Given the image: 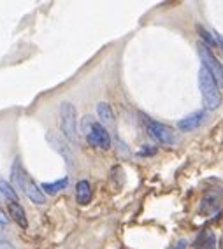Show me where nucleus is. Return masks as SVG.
Returning a JSON list of instances; mask_svg holds the SVG:
<instances>
[{"label":"nucleus","instance_id":"2eb2a0df","mask_svg":"<svg viewBox=\"0 0 223 249\" xmlns=\"http://www.w3.org/2000/svg\"><path fill=\"white\" fill-rule=\"evenodd\" d=\"M0 192L4 193V196L7 200L18 202V192H16L13 184H9L4 178H0Z\"/></svg>","mask_w":223,"mask_h":249},{"label":"nucleus","instance_id":"dca6fc26","mask_svg":"<svg viewBox=\"0 0 223 249\" xmlns=\"http://www.w3.org/2000/svg\"><path fill=\"white\" fill-rule=\"evenodd\" d=\"M197 30H199V34H201L202 39L207 40V44H209V46H218V40L213 39V37H211V34L207 30H205L204 27H197Z\"/></svg>","mask_w":223,"mask_h":249},{"label":"nucleus","instance_id":"4468645a","mask_svg":"<svg viewBox=\"0 0 223 249\" xmlns=\"http://www.w3.org/2000/svg\"><path fill=\"white\" fill-rule=\"evenodd\" d=\"M67 186H69V178H67V176H65V178H62V179H58V181L42 182V184H40V188H42L46 193H49V195H55V193L62 192V190H65Z\"/></svg>","mask_w":223,"mask_h":249},{"label":"nucleus","instance_id":"b1692460","mask_svg":"<svg viewBox=\"0 0 223 249\" xmlns=\"http://www.w3.org/2000/svg\"><path fill=\"white\" fill-rule=\"evenodd\" d=\"M222 246H223V242H222Z\"/></svg>","mask_w":223,"mask_h":249},{"label":"nucleus","instance_id":"ddd939ff","mask_svg":"<svg viewBox=\"0 0 223 249\" xmlns=\"http://www.w3.org/2000/svg\"><path fill=\"white\" fill-rule=\"evenodd\" d=\"M97 114L100 118V123L102 124H112L114 123V112H112L111 106L106 102H98L97 104Z\"/></svg>","mask_w":223,"mask_h":249},{"label":"nucleus","instance_id":"a211bd4d","mask_svg":"<svg viewBox=\"0 0 223 249\" xmlns=\"http://www.w3.org/2000/svg\"><path fill=\"white\" fill-rule=\"evenodd\" d=\"M188 246V242H186V239H179L178 242H176L174 246H172V248L170 249H185Z\"/></svg>","mask_w":223,"mask_h":249},{"label":"nucleus","instance_id":"39448f33","mask_svg":"<svg viewBox=\"0 0 223 249\" xmlns=\"http://www.w3.org/2000/svg\"><path fill=\"white\" fill-rule=\"evenodd\" d=\"M146 132L148 135L158 144H164V146H172L176 142V134L174 130L167 126L164 123H158V121H146Z\"/></svg>","mask_w":223,"mask_h":249},{"label":"nucleus","instance_id":"f257e3e1","mask_svg":"<svg viewBox=\"0 0 223 249\" xmlns=\"http://www.w3.org/2000/svg\"><path fill=\"white\" fill-rule=\"evenodd\" d=\"M199 88H201L202 102H204L205 111H216L222 106V91H220L218 81L211 76L207 69L201 67L199 71Z\"/></svg>","mask_w":223,"mask_h":249},{"label":"nucleus","instance_id":"f8f14e48","mask_svg":"<svg viewBox=\"0 0 223 249\" xmlns=\"http://www.w3.org/2000/svg\"><path fill=\"white\" fill-rule=\"evenodd\" d=\"M195 249H216V237L213 231H202L195 240Z\"/></svg>","mask_w":223,"mask_h":249},{"label":"nucleus","instance_id":"6ab92c4d","mask_svg":"<svg viewBox=\"0 0 223 249\" xmlns=\"http://www.w3.org/2000/svg\"><path fill=\"white\" fill-rule=\"evenodd\" d=\"M0 249H14V246H13V244H9L7 240L0 239Z\"/></svg>","mask_w":223,"mask_h":249},{"label":"nucleus","instance_id":"5701e85b","mask_svg":"<svg viewBox=\"0 0 223 249\" xmlns=\"http://www.w3.org/2000/svg\"><path fill=\"white\" fill-rule=\"evenodd\" d=\"M4 198H5V196H4V193L0 192V200H4Z\"/></svg>","mask_w":223,"mask_h":249},{"label":"nucleus","instance_id":"1a4fd4ad","mask_svg":"<svg viewBox=\"0 0 223 249\" xmlns=\"http://www.w3.org/2000/svg\"><path fill=\"white\" fill-rule=\"evenodd\" d=\"M7 211H9V216L14 219V221L18 223L21 228H27L28 227V219H27V214L23 211V207L19 205V202H13L9 200L7 202Z\"/></svg>","mask_w":223,"mask_h":249},{"label":"nucleus","instance_id":"aec40b11","mask_svg":"<svg viewBox=\"0 0 223 249\" xmlns=\"http://www.w3.org/2000/svg\"><path fill=\"white\" fill-rule=\"evenodd\" d=\"M0 223H2V225H7V223H9V218L5 216V213L2 209H0Z\"/></svg>","mask_w":223,"mask_h":249},{"label":"nucleus","instance_id":"9b49d317","mask_svg":"<svg viewBox=\"0 0 223 249\" xmlns=\"http://www.w3.org/2000/svg\"><path fill=\"white\" fill-rule=\"evenodd\" d=\"M76 200L77 204L86 205L92 200V184L86 179H81L76 184Z\"/></svg>","mask_w":223,"mask_h":249},{"label":"nucleus","instance_id":"9d476101","mask_svg":"<svg viewBox=\"0 0 223 249\" xmlns=\"http://www.w3.org/2000/svg\"><path fill=\"white\" fill-rule=\"evenodd\" d=\"M25 195L30 198V202H34V204H37V205L46 204L44 190L40 186H37V182H34V181H28L27 188H25Z\"/></svg>","mask_w":223,"mask_h":249},{"label":"nucleus","instance_id":"4be33fe9","mask_svg":"<svg viewBox=\"0 0 223 249\" xmlns=\"http://www.w3.org/2000/svg\"><path fill=\"white\" fill-rule=\"evenodd\" d=\"M216 40H218V46H222V48H223V37L222 36H216Z\"/></svg>","mask_w":223,"mask_h":249},{"label":"nucleus","instance_id":"f3484780","mask_svg":"<svg viewBox=\"0 0 223 249\" xmlns=\"http://www.w3.org/2000/svg\"><path fill=\"white\" fill-rule=\"evenodd\" d=\"M155 153H156V147H153V146H143L137 151V155L139 156H153Z\"/></svg>","mask_w":223,"mask_h":249},{"label":"nucleus","instance_id":"20e7f679","mask_svg":"<svg viewBox=\"0 0 223 249\" xmlns=\"http://www.w3.org/2000/svg\"><path fill=\"white\" fill-rule=\"evenodd\" d=\"M197 49H199V56H201V60H202V67L207 69V72H209L211 76L218 81L220 88H223V63L220 62L218 58H216V54H214L205 44H202V42L197 46Z\"/></svg>","mask_w":223,"mask_h":249},{"label":"nucleus","instance_id":"7ed1b4c3","mask_svg":"<svg viewBox=\"0 0 223 249\" xmlns=\"http://www.w3.org/2000/svg\"><path fill=\"white\" fill-rule=\"evenodd\" d=\"M60 130H62L63 137L67 139L69 142L76 144L77 142V114L76 107L71 102H62L60 104Z\"/></svg>","mask_w":223,"mask_h":249},{"label":"nucleus","instance_id":"f03ea898","mask_svg":"<svg viewBox=\"0 0 223 249\" xmlns=\"http://www.w3.org/2000/svg\"><path fill=\"white\" fill-rule=\"evenodd\" d=\"M81 130L85 134L90 146L98 147V149H109L111 147V135L102 123L95 121L92 116H85L81 121Z\"/></svg>","mask_w":223,"mask_h":249},{"label":"nucleus","instance_id":"412c9836","mask_svg":"<svg viewBox=\"0 0 223 249\" xmlns=\"http://www.w3.org/2000/svg\"><path fill=\"white\" fill-rule=\"evenodd\" d=\"M4 227H5V225H2V223H0V239H4Z\"/></svg>","mask_w":223,"mask_h":249},{"label":"nucleus","instance_id":"0eeeda50","mask_svg":"<svg viewBox=\"0 0 223 249\" xmlns=\"http://www.w3.org/2000/svg\"><path fill=\"white\" fill-rule=\"evenodd\" d=\"M207 118V111L205 109H201V111H195L192 114L185 116L183 120L178 121V128L181 132H192V130H197L199 126H202Z\"/></svg>","mask_w":223,"mask_h":249},{"label":"nucleus","instance_id":"423d86ee","mask_svg":"<svg viewBox=\"0 0 223 249\" xmlns=\"http://www.w3.org/2000/svg\"><path fill=\"white\" fill-rule=\"evenodd\" d=\"M11 184H13L14 190H18V192H25V188H27V184H28L27 172L23 169V163L19 156L14 158L13 167H11Z\"/></svg>","mask_w":223,"mask_h":249},{"label":"nucleus","instance_id":"6e6552de","mask_svg":"<svg viewBox=\"0 0 223 249\" xmlns=\"http://www.w3.org/2000/svg\"><path fill=\"white\" fill-rule=\"evenodd\" d=\"M46 139H48V142L51 144V147H53L55 151L58 153V155L62 156L63 160L67 161L69 167H72V165H74V155H72L71 147H69L67 144L63 142L62 139H58L56 135L51 134V132H49V134L46 135Z\"/></svg>","mask_w":223,"mask_h":249}]
</instances>
